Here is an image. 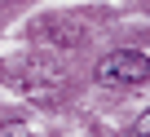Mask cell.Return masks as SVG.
Returning <instances> with one entry per match:
<instances>
[{"label":"cell","instance_id":"obj_1","mask_svg":"<svg viewBox=\"0 0 150 137\" xmlns=\"http://www.w3.org/2000/svg\"><path fill=\"white\" fill-rule=\"evenodd\" d=\"M97 80L106 84H141L150 80V57L137 53V49H115L97 62Z\"/></svg>","mask_w":150,"mask_h":137},{"label":"cell","instance_id":"obj_3","mask_svg":"<svg viewBox=\"0 0 150 137\" xmlns=\"http://www.w3.org/2000/svg\"><path fill=\"white\" fill-rule=\"evenodd\" d=\"M84 27L80 22H44V27H35V40H49V44H57V49H75V44H84Z\"/></svg>","mask_w":150,"mask_h":137},{"label":"cell","instance_id":"obj_2","mask_svg":"<svg viewBox=\"0 0 150 137\" xmlns=\"http://www.w3.org/2000/svg\"><path fill=\"white\" fill-rule=\"evenodd\" d=\"M13 84H18L22 93H35V97H49V93H57V89L66 84V75L57 71L53 62L35 57V62H27V66H18V71H13Z\"/></svg>","mask_w":150,"mask_h":137},{"label":"cell","instance_id":"obj_4","mask_svg":"<svg viewBox=\"0 0 150 137\" xmlns=\"http://www.w3.org/2000/svg\"><path fill=\"white\" fill-rule=\"evenodd\" d=\"M137 133H141V137H150V106L141 111V119H137Z\"/></svg>","mask_w":150,"mask_h":137}]
</instances>
